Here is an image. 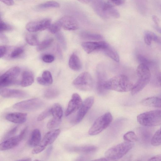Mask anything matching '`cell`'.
Wrapping results in <instances>:
<instances>
[{
	"instance_id": "cell-52",
	"label": "cell",
	"mask_w": 161,
	"mask_h": 161,
	"mask_svg": "<svg viewBox=\"0 0 161 161\" xmlns=\"http://www.w3.org/2000/svg\"><path fill=\"white\" fill-rule=\"evenodd\" d=\"M56 49L57 54L59 56V58L60 59H62V53L61 49L60 48V46L58 45H57Z\"/></svg>"
},
{
	"instance_id": "cell-8",
	"label": "cell",
	"mask_w": 161,
	"mask_h": 161,
	"mask_svg": "<svg viewBox=\"0 0 161 161\" xmlns=\"http://www.w3.org/2000/svg\"><path fill=\"white\" fill-rule=\"evenodd\" d=\"M20 73L17 66L11 68L2 74L0 77V86L3 87L14 84Z\"/></svg>"
},
{
	"instance_id": "cell-16",
	"label": "cell",
	"mask_w": 161,
	"mask_h": 161,
	"mask_svg": "<svg viewBox=\"0 0 161 161\" xmlns=\"http://www.w3.org/2000/svg\"><path fill=\"white\" fill-rule=\"evenodd\" d=\"M24 138L19 134L6 139L0 145V149L2 151L9 150L18 146Z\"/></svg>"
},
{
	"instance_id": "cell-27",
	"label": "cell",
	"mask_w": 161,
	"mask_h": 161,
	"mask_svg": "<svg viewBox=\"0 0 161 161\" xmlns=\"http://www.w3.org/2000/svg\"><path fill=\"white\" fill-rule=\"evenodd\" d=\"M144 40L145 44L147 45L151 44L152 41L158 43L160 42V39L154 33L148 31L145 32Z\"/></svg>"
},
{
	"instance_id": "cell-41",
	"label": "cell",
	"mask_w": 161,
	"mask_h": 161,
	"mask_svg": "<svg viewBox=\"0 0 161 161\" xmlns=\"http://www.w3.org/2000/svg\"><path fill=\"white\" fill-rule=\"evenodd\" d=\"M42 77L48 85L51 84L53 82V79L50 72L48 70L44 71L42 74Z\"/></svg>"
},
{
	"instance_id": "cell-46",
	"label": "cell",
	"mask_w": 161,
	"mask_h": 161,
	"mask_svg": "<svg viewBox=\"0 0 161 161\" xmlns=\"http://www.w3.org/2000/svg\"><path fill=\"white\" fill-rule=\"evenodd\" d=\"M46 147L39 144L35 147V148L32 151L31 153L33 154L39 153L43 151Z\"/></svg>"
},
{
	"instance_id": "cell-43",
	"label": "cell",
	"mask_w": 161,
	"mask_h": 161,
	"mask_svg": "<svg viewBox=\"0 0 161 161\" xmlns=\"http://www.w3.org/2000/svg\"><path fill=\"white\" fill-rule=\"evenodd\" d=\"M12 29V27L7 24L1 19L0 22V32L7 31H10Z\"/></svg>"
},
{
	"instance_id": "cell-17",
	"label": "cell",
	"mask_w": 161,
	"mask_h": 161,
	"mask_svg": "<svg viewBox=\"0 0 161 161\" xmlns=\"http://www.w3.org/2000/svg\"><path fill=\"white\" fill-rule=\"evenodd\" d=\"M59 129H54L47 132L44 136L40 145L46 147L53 143L60 134Z\"/></svg>"
},
{
	"instance_id": "cell-19",
	"label": "cell",
	"mask_w": 161,
	"mask_h": 161,
	"mask_svg": "<svg viewBox=\"0 0 161 161\" xmlns=\"http://www.w3.org/2000/svg\"><path fill=\"white\" fill-rule=\"evenodd\" d=\"M69 150L76 153L87 154L96 151L97 147L92 145H86L81 146H72L68 147Z\"/></svg>"
},
{
	"instance_id": "cell-53",
	"label": "cell",
	"mask_w": 161,
	"mask_h": 161,
	"mask_svg": "<svg viewBox=\"0 0 161 161\" xmlns=\"http://www.w3.org/2000/svg\"><path fill=\"white\" fill-rule=\"evenodd\" d=\"M0 39L3 42L6 43L8 42V39L7 37L1 33H0Z\"/></svg>"
},
{
	"instance_id": "cell-35",
	"label": "cell",
	"mask_w": 161,
	"mask_h": 161,
	"mask_svg": "<svg viewBox=\"0 0 161 161\" xmlns=\"http://www.w3.org/2000/svg\"><path fill=\"white\" fill-rule=\"evenodd\" d=\"M123 139L126 142H133L137 140L138 137L134 132L130 131L124 135Z\"/></svg>"
},
{
	"instance_id": "cell-60",
	"label": "cell",
	"mask_w": 161,
	"mask_h": 161,
	"mask_svg": "<svg viewBox=\"0 0 161 161\" xmlns=\"http://www.w3.org/2000/svg\"><path fill=\"white\" fill-rule=\"evenodd\" d=\"M157 30L160 33H161V28L158 27H156Z\"/></svg>"
},
{
	"instance_id": "cell-59",
	"label": "cell",
	"mask_w": 161,
	"mask_h": 161,
	"mask_svg": "<svg viewBox=\"0 0 161 161\" xmlns=\"http://www.w3.org/2000/svg\"><path fill=\"white\" fill-rule=\"evenodd\" d=\"M108 160L105 158H100L98 159L95 160H96V161H106Z\"/></svg>"
},
{
	"instance_id": "cell-15",
	"label": "cell",
	"mask_w": 161,
	"mask_h": 161,
	"mask_svg": "<svg viewBox=\"0 0 161 161\" xmlns=\"http://www.w3.org/2000/svg\"><path fill=\"white\" fill-rule=\"evenodd\" d=\"M108 44L104 41L99 42H84L81 43V46L84 50L89 54L95 51H101Z\"/></svg>"
},
{
	"instance_id": "cell-51",
	"label": "cell",
	"mask_w": 161,
	"mask_h": 161,
	"mask_svg": "<svg viewBox=\"0 0 161 161\" xmlns=\"http://www.w3.org/2000/svg\"><path fill=\"white\" fill-rule=\"evenodd\" d=\"M149 161H161V154L153 157L148 160Z\"/></svg>"
},
{
	"instance_id": "cell-2",
	"label": "cell",
	"mask_w": 161,
	"mask_h": 161,
	"mask_svg": "<svg viewBox=\"0 0 161 161\" xmlns=\"http://www.w3.org/2000/svg\"><path fill=\"white\" fill-rule=\"evenodd\" d=\"M92 4L95 12L103 18L110 17L118 18L120 17L119 12L110 2L103 0H93Z\"/></svg>"
},
{
	"instance_id": "cell-57",
	"label": "cell",
	"mask_w": 161,
	"mask_h": 161,
	"mask_svg": "<svg viewBox=\"0 0 161 161\" xmlns=\"http://www.w3.org/2000/svg\"><path fill=\"white\" fill-rule=\"evenodd\" d=\"M80 2L84 3H89L91 0H78Z\"/></svg>"
},
{
	"instance_id": "cell-34",
	"label": "cell",
	"mask_w": 161,
	"mask_h": 161,
	"mask_svg": "<svg viewBox=\"0 0 161 161\" xmlns=\"http://www.w3.org/2000/svg\"><path fill=\"white\" fill-rule=\"evenodd\" d=\"M59 7V4L58 2L54 1H48L42 3L37 6L38 8L40 9L58 8Z\"/></svg>"
},
{
	"instance_id": "cell-33",
	"label": "cell",
	"mask_w": 161,
	"mask_h": 161,
	"mask_svg": "<svg viewBox=\"0 0 161 161\" xmlns=\"http://www.w3.org/2000/svg\"><path fill=\"white\" fill-rule=\"evenodd\" d=\"M53 38H50L46 39L40 43L37 46L36 49L37 51H42L50 46L53 42Z\"/></svg>"
},
{
	"instance_id": "cell-45",
	"label": "cell",
	"mask_w": 161,
	"mask_h": 161,
	"mask_svg": "<svg viewBox=\"0 0 161 161\" xmlns=\"http://www.w3.org/2000/svg\"><path fill=\"white\" fill-rule=\"evenodd\" d=\"M18 127V126H15L7 132L4 136V139H6L10 137H12V136H13L17 132Z\"/></svg>"
},
{
	"instance_id": "cell-9",
	"label": "cell",
	"mask_w": 161,
	"mask_h": 161,
	"mask_svg": "<svg viewBox=\"0 0 161 161\" xmlns=\"http://www.w3.org/2000/svg\"><path fill=\"white\" fill-rule=\"evenodd\" d=\"M51 23V19L47 18L30 22L26 24L25 27L28 31L36 32L48 28Z\"/></svg>"
},
{
	"instance_id": "cell-23",
	"label": "cell",
	"mask_w": 161,
	"mask_h": 161,
	"mask_svg": "<svg viewBox=\"0 0 161 161\" xmlns=\"http://www.w3.org/2000/svg\"><path fill=\"white\" fill-rule=\"evenodd\" d=\"M136 74L138 78L150 79L151 73L149 68L144 64H140L136 69Z\"/></svg>"
},
{
	"instance_id": "cell-5",
	"label": "cell",
	"mask_w": 161,
	"mask_h": 161,
	"mask_svg": "<svg viewBox=\"0 0 161 161\" xmlns=\"http://www.w3.org/2000/svg\"><path fill=\"white\" fill-rule=\"evenodd\" d=\"M112 120V116L109 112L100 116L96 119L90 128L89 134L93 136L100 133L109 125Z\"/></svg>"
},
{
	"instance_id": "cell-14",
	"label": "cell",
	"mask_w": 161,
	"mask_h": 161,
	"mask_svg": "<svg viewBox=\"0 0 161 161\" xmlns=\"http://www.w3.org/2000/svg\"><path fill=\"white\" fill-rule=\"evenodd\" d=\"M0 94L2 97L7 98H22L27 95V93L23 91L6 88H1Z\"/></svg>"
},
{
	"instance_id": "cell-6",
	"label": "cell",
	"mask_w": 161,
	"mask_h": 161,
	"mask_svg": "<svg viewBox=\"0 0 161 161\" xmlns=\"http://www.w3.org/2000/svg\"><path fill=\"white\" fill-rule=\"evenodd\" d=\"M93 80L90 74L86 72L80 74L73 81V85L83 91L91 90L93 86Z\"/></svg>"
},
{
	"instance_id": "cell-39",
	"label": "cell",
	"mask_w": 161,
	"mask_h": 161,
	"mask_svg": "<svg viewBox=\"0 0 161 161\" xmlns=\"http://www.w3.org/2000/svg\"><path fill=\"white\" fill-rule=\"evenodd\" d=\"M62 28L61 24L59 21L58 20L52 24H51L49 27V31L52 34H56L60 31Z\"/></svg>"
},
{
	"instance_id": "cell-37",
	"label": "cell",
	"mask_w": 161,
	"mask_h": 161,
	"mask_svg": "<svg viewBox=\"0 0 161 161\" xmlns=\"http://www.w3.org/2000/svg\"><path fill=\"white\" fill-rule=\"evenodd\" d=\"M61 119L53 117L47 124V128L49 129L55 128L59 125L61 123Z\"/></svg>"
},
{
	"instance_id": "cell-28",
	"label": "cell",
	"mask_w": 161,
	"mask_h": 161,
	"mask_svg": "<svg viewBox=\"0 0 161 161\" xmlns=\"http://www.w3.org/2000/svg\"><path fill=\"white\" fill-rule=\"evenodd\" d=\"M80 36L82 38L88 40L99 41L103 39V36L99 34L87 31L82 32L80 34Z\"/></svg>"
},
{
	"instance_id": "cell-22",
	"label": "cell",
	"mask_w": 161,
	"mask_h": 161,
	"mask_svg": "<svg viewBox=\"0 0 161 161\" xmlns=\"http://www.w3.org/2000/svg\"><path fill=\"white\" fill-rule=\"evenodd\" d=\"M100 51L116 62H119V57L118 54L116 50L108 44V43Z\"/></svg>"
},
{
	"instance_id": "cell-32",
	"label": "cell",
	"mask_w": 161,
	"mask_h": 161,
	"mask_svg": "<svg viewBox=\"0 0 161 161\" xmlns=\"http://www.w3.org/2000/svg\"><path fill=\"white\" fill-rule=\"evenodd\" d=\"M151 144L154 146L161 145V127L155 132L152 137Z\"/></svg>"
},
{
	"instance_id": "cell-48",
	"label": "cell",
	"mask_w": 161,
	"mask_h": 161,
	"mask_svg": "<svg viewBox=\"0 0 161 161\" xmlns=\"http://www.w3.org/2000/svg\"><path fill=\"white\" fill-rule=\"evenodd\" d=\"M37 82L43 86H48V84L42 77H38L36 78Z\"/></svg>"
},
{
	"instance_id": "cell-11",
	"label": "cell",
	"mask_w": 161,
	"mask_h": 161,
	"mask_svg": "<svg viewBox=\"0 0 161 161\" xmlns=\"http://www.w3.org/2000/svg\"><path fill=\"white\" fill-rule=\"evenodd\" d=\"M82 101L80 96L77 93H74L72 96L65 112V115L68 116L78 110L80 107Z\"/></svg>"
},
{
	"instance_id": "cell-49",
	"label": "cell",
	"mask_w": 161,
	"mask_h": 161,
	"mask_svg": "<svg viewBox=\"0 0 161 161\" xmlns=\"http://www.w3.org/2000/svg\"><path fill=\"white\" fill-rule=\"evenodd\" d=\"M110 2L113 4L119 6L123 4L125 2V0H109Z\"/></svg>"
},
{
	"instance_id": "cell-42",
	"label": "cell",
	"mask_w": 161,
	"mask_h": 161,
	"mask_svg": "<svg viewBox=\"0 0 161 161\" xmlns=\"http://www.w3.org/2000/svg\"><path fill=\"white\" fill-rule=\"evenodd\" d=\"M52 115L51 108H48L41 113L37 118L38 121H41Z\"/></svg>"
},
{
	"instance_id": "cell-10",
	"label": "cell",
	"mask_w": 161,
	"mask_h": 161,
	"mask_svg": "<svg viewBox=\"0 0 161 161\" xmlns=\"http://www.w3.org/2000/svg\"><path fill=\"white\" fill-rule=\"evenodd\" d=\"M94 101V97L92 96H90L86 98L82 102L80 107L78 110L76 116L75 122L76 123H78L82 120L92 106Z\"/></svg>"
},
{
	"instance_id": "cell-1",
	"label": "cell",
	"mask_w": 161,
	"mask_h": 161,
	"mask_svg": "<svg viewBox=\"0 0 161 161\" xmlns=\"http://www.w3.org/2000/svg\"><path fill=\"white\" fill-rule=\"evenodd\" d=\"M134 84L124 75H118L107 80L104 88L118 92H127L132 90Z\"/></svg>"
},
{
	"instance_id": "cell-31",
	"label": "cell",
	"mask_w": 161,
	"mask_h": 161,
	"mask_svg": "<svg viewBox=\"0 0 161 161\" xmlns=\"http://www.w3.org/2000/svg\"><path fill=\"white\" fill-rule=\"evenodd\" d=\"M25 40L27 43L32 46H37L40 43L37 35L34 34H27Z\"/></svg>"
},
{
	"instance_id": "cell-44",
	"label": "cell",
	"mask_w": 161,
	"mask_h": 161,
	"mask_svg": "<svg viewBox=\"0 0 161 161\" xmlns=\"http://www.w3.org/2000/svg\"><path fill=\"white\" fill-rule=\"evenodd\" d=\"M42 60L46 63H51L54 60V57L50 54H46L44 55L42 58Z\"/></svg>"
},
{
	"instance_id": "cell-30",
	"label": "cell",
	"mask_w": 161,
	"mask_h": 161,
	"mask_svg": "<svg viewBox=\"0 0 161 161\" xmlns=\"http://www.w3.org/2000/svg\"><path fill=\"white\" fill-rule=\"evenodd\" d=\"M59 94V90L55 87H50L46 89L44 93V96L46 98L52 99L57 97Z\"/></svg>"
},
{
	"instance_id": "cell-54",
	"label": "cell",
	"mask_w": 161,
	"mask_h": 161,
	"mask_svg": "<svg viewBox=\"0 0 161 161\" xmlns=\"http://www.w3.org/2000/svg\"><path fill=\"white\" fill-rule=\"evenodd\" d=\"M152 19L155 24L158 25L159 22V19L158 17L155 15H153L152 16Z\"/></svg>"
},
{
	"instance_id": "cell-50",
	"label": "cell",
	"mask_w": 161,
	"mask_h": 161,
	"mask_svg": "<svg viewBox=\"0 0 161 161\" xmlns=\"http://www.w3.org/2000/svg\"><path fill=\"white\" fill-rule=\"evenodd\" d=\"M0 1L7 5L12 6L14 4L13 0H0Z\"/></svg>"
},
{
	"instance_id": "cell-7",
	"label": "cell",
	"mask_w": 161,
	"mask_h": 161,
	"mask_svg": "<svg viewBox=\"0 0 161 161\" xmlns=\"http://www.w3.org/2000/svg\"><path fill=\"white\" fill-rule=\"evenodd\" d=\"M44 104L41 99L35 98L17 103L13 105V108L21 111H32L41 108Z\"/></svg>"
},
{
	"instance_id": "cell-20",
	"label": "cell",
	"mask_w": 161,
	"mask_h": 161,
	"mask_svg": "<svg viewBox=\"0 0 161 161\" xmlns=\"http://www.w3.org/2000/svg\"><path fill=\"white\" fill-rule=\"evenodd\" d=\"M41 139L40 130L37 129H35L31 133L28 142V145L31 147H35L40 144Z\"/></svg>"
},
{
	"instance_id": "cell-3",
	"label": "cell",
	"mask_w": 161,
	"mask_h": 161,
	"mask_svg": "<svg viewBox=\"0 0 161 161\" xmlns=\"http://www.w3.org/2000/svg\"><path fill=\"white\" fill-rule=\"evenodd\" d=\"M133 142H124L115 145L107 150L105 153L108 160L119 159L126 154L133 147Z\"/></svg>"
},
{
	"instance_id": "cell-47",
	"label": "cell",
	"mask_w": 161,
	"mask_h": 161,
	"mask_svg": "<svg viewBox=\"0 0 161 161\" xmlns=\"http://www.w3.org/2000/svg\"><path fill=\"white\" fill-rule=\"evenodd\" d=\"M6 47L5 46H1L0 47V58L3 57L6 54L7 49Z\"/></svg>"
},
{
	"instance_id": "cell-24",
	"label": "cell",
	"mask_w": 161,
	"mask_h": 161,
	"mask_svg": "<svg viewBox=\"0 0 161 161\" xmlns=\"http://www.w3.org/2000/svg\"><path fill=\"white\" fill-rule=\"evenodd\" d=\"M141 103L146 106L161 108V98L157 97L147 98L142 100Z\"/></svg>"
},
{
	"instance_id": "cell-55",
	"label": "cell",
	"mask_w": 161,
	"mask_h": 161,
	"mask_svg": "<svg viewBox=\"0 0 161 161\" xmlns=\"http://www.w3.org/2000/svg\"><path fill=\"white\" fill-rule=\"evenodd\" d=\"M53 149V147L52 146H50L47 149L46 151V155L47 157L51 153Z\"/></svg>"
},
{
	"instance_id": "cell-21",
	"label": "cell",
	"mask_w": 161,
	"mask_h": 161,
	"mask_svg": "<svg viewBox=\"0 0 161 161\" xmlns=\"http://www.w3.org/2000/svg\"><path fill=\"white\" fill-rule=\"evenodd\" d=\"M34 81V76L31 72L25 70L23 72L20 83L22 86L25 87L29 86L32 85Z\"/></svg>"
},
{
	"instance_id": "cell-12",
	"label": "cell",
	"mask_w": 161,
	"mask_h": 161,
	"mask_svg": "<svg viewBox=\"0 0 161 161\" xmlns=\"http://www.w3.org/2000/svg\"><path fill=\"white\" fill-rule=\"evenodd\" d=\"M97 82L96 89L97 93L101 95L105 94L107 90L104 88V85L106 80V75L104 70L101 67L98 68L97 71Z\"/></svg>"
},
{
	"instance_id": "cell-13",
	"label": "cell",
	"mask_w": 161,
	"mask_h": 161,
	"mask_svg": "<svg viewBox=\"0 0 161 161\" xmlns=\"http://www.w3.org/2000/svg\"><path fill=\"white\" fill-rule=\"evenodd\" d=\"M64 30L67 31H74L79 28V24L76 20L73 17L64 16L58 20Z\"/></svg>"
},
{
	"instance_id": "cell-25",
	"label": "cell",
	"mask_w": 161,
	"mask_h": 161,
	"mask_svg": "<svg viewBox=\"0 0 161 161\" xmlns=\"http://www.w3.org/2000/svg\"><path fill=\"white\" fill-rule=\"evenodd\" d=\"M68 64L70 68L75 71H79L82 67L81 63L79 58L74 53L70 56Z\"/></svg>"
},
{
	"instance_id": "cell-36",
	"label": "cell",
	"mask_w": 161,
	"mask_h": 161,
	"mask_svg": "<svg viewBox=\"0 0 161 161\" xmlns=\"http://www.w3.org/2000/svg\"><path fill=\"white\" fill-rule=\"evenodd\" d=\"M55 36L62 48L66 50L67 47V42L63 34L60 31L55 34Z\"/></svg>"
},
{
	"instance_id": "cell-58",
	"label": "cell",
	"mask_w": 161,
	"mask_h": 161,
	"mask_svg": "<svg viewBox=\"0 0 161 161\" xmlns=\"http://www.w3.org/2000/svg\"><path fill=\"white\" fill-rule=\"evenodd\" d=\"M19 161H30L31 160V158H26L18 160Z\"/></svg>"
},
{
	"instance_id": "cell-29",
	"label": "cell",
	"mask_w": 161,
	"mask_h": 161,
	"mask_svg": "<svg viewBox=\"0 0 161 161\" xmlns=\"http://www.w3.org/2000/svg\"><path fill=\"white\" fill-rule=\"evenodd\" d=\"M52 115L53 117L62 119L63 111L61 106L58 103H55L51 107Z\"/></svg>"
},
{
	"instance_id": "cell-26",
	"label": "cell",
	"mask_w": 161,
	"mask_h": 161,
	"mask_svg": "<svg viewBox=\"0 0 161 161\" xmlns=\"http://www.w3.org/2000/svg\"><path fill=\"white\" fill-rule=\"evenodd\" d=\"M150 79L138 78L136 83L134 84L131 90V94L135 95L142 91L147 85L150 81Z\"/></svg>"
},
{
	"instance_id": "cell-38",
	"label": "cell",
	"mask_w": 161,
	"mask_h": 161,
	"mask_svg": "<svg viewBox=\"0 0 161 161\" xmlns=\"http://www.w3.org/2000/svg\"><path fill=\"white\" fill-rule=\"evenodd\" d=\"M137 58L140 64H144L149 68L153 64V63L152 61L142 54L138 55Z\"/></svg>"
},
{
	"instance_id": "cell-56",
	"label": "cell",
	"mask_w": 161,
	"mask_h": 161,
	"mask_svg": "<svg viewBox=\"0 0 161 161\" xmlns=\"http://www.w3.org/2000/svg\"><path fill=\"white\" fill-rule=\"evenodd\" d=\"M157 79L159 85L161 86V72L158 74Z\"/></svg>"
},
{
	"instance_id": "cell-40",
	"label": "cell",
	"mask_w": 161,
	"mask_h": 161,
	"mask_svg": "<svg viewBox=\"0 0 161 161\" xmlns=\"http://www.w3.org/2000/svg\"><path fill=\"white\" fill-rule=\"evenodd\" d=\"M24 51V49L22 47H16L12 51L10 55V57L13 58H17L23 53Z\"/></svg>"
},
{
	"instance_id": "cell-4",
	"label": "cell",
	"mask_w": 161,
	"mask_h": 161,
	"mask_svg": "<svg viewBox=\"0 0 161 161\" xmlns=\"http://www.w3.org/2000/svg\"><path fill=\"white\" fill-rule=\"evenodd\" d=\"M138 122L146 127L157 126L161 124V110H154L141 114L137 117Z\"/></svg>"
},
{
	"instance_id": "cell-18",
	"label": "cell",
	"mask_w": 161,
	"mask_h": 161,
	"mask_svg": "<svg viewBox=\"0 0 161 161\" xmlns=\"http://www.w3.org/2000/svg\"><path fill=\"white\" fill-rule=\"evenodd\" d=\"M27 114L21 112L8 113L5 116V119L9 121L16 124H22L26 120Z\"/></svg>"
}]
</instances>
